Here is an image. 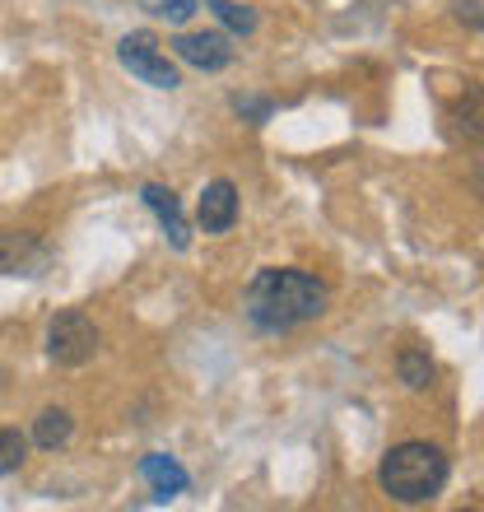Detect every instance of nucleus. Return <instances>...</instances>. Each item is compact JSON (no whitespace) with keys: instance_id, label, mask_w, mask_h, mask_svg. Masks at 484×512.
Returning a JSON list of instances; mask_svg holds the SVG:
<instances>
[{"instance_id":"nucleus-10","label":"nucleus","mask_w":484,"mask_h":512,"mask_svg":"<svg viewBox=\"0 0 484 512\" xmlns=\"http://www.w3.org/2000/svg\"><path fill=\"white\" fill-rule=\"evenodd\" d=\"M70 433H75V419H70V410L52 405V410H42L38 424H33V443L47 447V452H56V447L70 443Z\"/></svg>"},{"instance_id":"nucleus-4","label":"nucleus","mask_w":484,"mask_h":512,"mask_svg":"<svg viewBox=\"0 0 484 512\" xmlns=\"http://www.w3.org/2000/svg\"><path fill=\"white\" fill-rule=\"evenodd\" d=\"M117 56H121V66L131 70L135 80H145L149 89H177V84H182L177 70L168 66V56L159 52V38H154V33H126Z\"/></svg>"},{"instance_id":"nucleus-1","label":"nucleus","mask_w":484,"mask_h":512,"mask_svg":"<svg viewBox=\"0 0 484 512\" xmlns=\"http://www.w3.org/2000/svg\"><path fill=\"white\" fill-rule=\"evenodd\" d=\"M242 308H247V322L256 331H294L303 322H317L326 312V284L308 270H289V266H270V270H256L247 294H242Z\"/></svg>"},{"instance_id":"nucleus-8","label":"nucleus","mask_w":484,"mask_h":512,"mask_svg":"<svg viewBox=\"0 0 484 512\" xmlns=\"http://www.w3.org/2000/svg\"><path fill=\"white\" fill-rule=\"evenodd\" d=\"M145 205L159 215V224H163V233H168V243L177 247V252H187V243H191V233H187V219H182V205H177V196L168 187H159V182H149L145 191Z\"/></svg>"},{"instance_id":"nucleus-2","label":"nucleus","mask_w":484,"mask_h":512,"mask_svg":"<svg viewBox=\"0 0 484 512\" xmlns=\"http://www.w3.org/2000/svg\"><path fill=\"white\" fill-rule=\"evenodd\" d=\"M382 494L396 503H429L447 485V457L433 443H401L382 457Z\"/></svg>"},{"instance_id":"nucleus-11","label":"nucleus","mask_w":484,"mask_h":512,"mask_svg":"<svg viewBox=\"0 0 484 512\" xmlns=\"http://www.w3.org/2000/svg\"><path fill=\"white\" fill-rule=\"evenodd\" d=\"M396 373H401V382L410 391H424L433 382V364L424 350H401V359H396Z\"/></svg>"},{"instance_id":"nucleus-3","label":"nucleus","mask_w":484,"mask_h":512,"mask_svg":"<svg viewBox=\"0 0 484 512\" xmlns=\"http://www.w3.org/2000/svg\"><path fill=\"white\" fill-rule=\"evenodd\" d=\"M98 354V326L80 308L56 312L47 326V359L61 368H84Z\"/></svg>"},{"instance_id":"nucleus-15","label":"nucleus","mask_w":484,"mask_h":512,"mask_svg":"<svg viewBox=\"0 0 484 512\" xmlns=\"http://www.w3.org/2000/svg\"><path fill=\"white\" fill-rule=\"evenodd\" d=\"M238 112H247V117H256V126L270 117V103H252V98H238Z\"/></svg>"},{"instance_id":"nucleus-13","label":"nucleus","mask_w":484,"mask_h":512,"mask_svg":"<svg viewBox=\"0 0 484 512\" xmlns=\"http://www.w3.org/2000/svg\"><path fill=\"white\" fill-rule=\"evenodd\" d=\"M205 5H210V10H215L219 19L233 28V33H252V28H256V14L247 10V5H233V0H205Z\"/></svg>"},{"instance_id":"nucleus-12","label":"nucleus","mask_w":484,"mask_h":512,"mask_svg":"<svg viewBox=\"0 0 484 512\" xmlns=\"http://www.w3.org/2000/svg\"><path fill=\"white\" fill-rule=\"evenodd\" d=\"M28 457V438L19 429H0V475H14Z\"/></svg>"},{"instance_id":"nucleus-9","label":"nucleus","mask_w":484,"mask_h":512,"mask_svg":"<svg viewBox=\"0 0 484 512\" xmlns=\"http://www.w3.org/2000/svg\"><path fill=\"white\" fill-rule=\"evenodd\" d=\"M140 475H145V485L154 489V499H177V494L191 485L187 471H182L173 457H163V452H149V457L140 461Z\"/></svg>"},{"instance_id":"nucleus-6","label":"nucleus","mask_w":484,"mask_h":512,"mask_svg":"<svg viewBox=\"0 0 484 512\" xmlns=\"http://www.w3.org/2000/svg\"><path fill=\"white\" fill-rule=\"evenodd\" d=\"M173 52L196 70H224L233 61V42L224 33H182L173 42Z\"/></svg>"},{"instance_id":"nucleus-7","label":"nucleus","mask_w":484,"mask_h":512,"mask_svg":"<svg viewBox=\"0 0 484 512\" xmlns=\"http://www.w3.org/2000/svg\"><path fill=\"white\" fill-rule=\"evenodd\" d=\"M196 219H201L205 233H229L238 224V187L233 182H210L201 191V205H196Z\"/></svg>"},{"instance_id":"nucleus-5","label":"nucleus","mask_w":484,"mask_h":512,"mask_svg":"<svg viewBox=\"0 0 484 512\" xmlns=\"http://www.w3.org/2000/svg\"><path fill=\"white\" fill-rule=\"evenodd\" d=\"M52 261L47 243L28 229H0V275H42Z\"/></svg>"},{"instance_id":"nucleus-14","label":"nucleus","mask_w":484,"mask_h":512,"mask_svg":"<svg viewBox=\"0 0 484 512\" xmlns=\"http://www.w3.org/2000/svg\"><path fill=\"white\" fill-rule=\"evenodd\" d=\"M154 14H163V19H173V24H182V19H191L196 14V0H145Z\"/></svg>"}]
</instances>
